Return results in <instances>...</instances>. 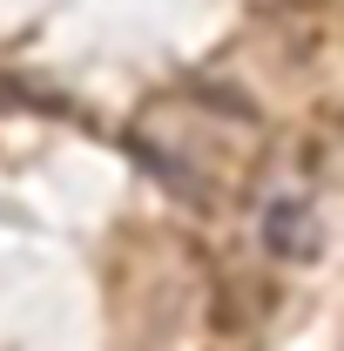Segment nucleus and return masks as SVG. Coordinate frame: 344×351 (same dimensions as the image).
<instances>
[{"label": "nucleus", "instance_id": "1", "mask_svg": "<svg viewBox=\"0 0 344 351\" xmlns=\"http://www.w3.org/2000/svg\"><path fill=\"white\" fill-rule=\"evenodd\" d=\"M263 250L277 263H317L324 257V210L310 196H277L263 210Z\"/></svg>", "mask_w": 344, "mask_h": 351}, {"label": "nucleus", "instance_id": "2", "mask_svg": "<svg viewBox=\"0 0 344 351\" xmlns=\"http://www.w3.org/2000/svg\"><path fill=\"white\" fill-rule=\"evenodd\" d=\"M14 101H21V88H14V82H0V108H14Z\"/></svg>", "mask_w": 344, "mask_h": 351}]
</instances>
